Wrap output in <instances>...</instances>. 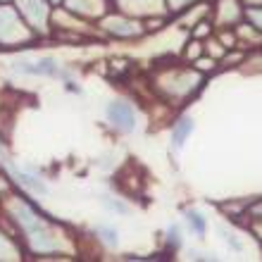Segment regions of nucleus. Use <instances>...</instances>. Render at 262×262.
<instances>
[{"label": "nucleus", "mask_w": 262, "mask_h": 262, "mask_svg": "<svg viewBox=\"0 0 262 262\" xmlns=\"http://www.w3.org/2000/svg\"><path fill=\"white\" fill-rule=\"evenodd\" d=\"M107 117L119 131H131L134 129V110L126 103H112L107 107Z\"/></svg>", "instance_id": "f257e3e1"}, {"label": "nucleus", "mask_w": 262, "mask_h": 262, "mask_svg": "<svg viewBox=\"0 0 262 262\" xmlns=\"http://www.w3.org/2000/svg\"><path fill=\"white\" fill-rule=\"evenodd\" d=\"M17 72H24V74H43V76H57V74H60V69H57L55 60L19 62V64H17Z\"/></svg>", "instance_id": "f03ea898"}, {"label": "nucleus", "mask_w": 262, "mask_h": 262, "mask_svg": "<svg viewBox=\"0 0 262 262\" xmlns=\"http://www.w3.org/2000/svg\"><path fill=\"white\" fill-rule=\"evenodd\" d=\"M193 131V122L191 119H181L179 124L174 126V134H172V141H174V145L179 148V145H184V141H186V136Z\"/></svg>", "instance_id": "7ed1b4c3"}, {"label": "nucleus", "mask_w": 262, "mask_h": 262, "mask_svg": "<svg viewBox=\"0 0 262 262\" xmlns=\"http://www.w3.org/2000/svg\"><path fill=\"white\" fill-rule=\"evenodd\" d=\"M188 222H191V227H195L198 234H205V222L200 220L198 212H188Z\"/></svg>", "instance_id": "20e7f679"}, {"label": "nucleus", "mask_w": 262, "mask_h": 262, "mask_svg": "<svg viewBox=\"0 0 262 262\" xmlns=\"http://www.w3.org/2000/svg\"><path fill=\"white\" fill-rule=\"evenodd\" d=\"M169 241H172L174 246H179V243H181V236H179V229H177V227L169 229Z\"/></svg>", "instance_id": "39448f33"}, {"label": "nucleus", "mask_w": 262, "mask_h": 262, "mask_svg": "<svg viewBox=\"0 0 262 262\" xmlns=\"http://www.w3.org/2000/svg\"><path fill=\"white\" fill-rule=\"evenodd\" d=\"M100 234H105V241H107V243H117L115 231H110V229H100Z\"/></svg>", "instance_id": "423d86ee"}, {"label": "nucleus", "mask_w": 262, "mask_h": 262, "mask_svg": "<svg viewBox=\"0 0 262 262\" xmlns=\"http://www.w3.org/2000/svg\"><path fill=\"white\" fill-rule=\"evenodd\" d=\"M250 17L257 21V27L262 29V12H257V10H250Z\"/></svg>", "instance_id": "0eeeda50"}]
</instances>
